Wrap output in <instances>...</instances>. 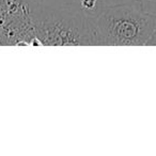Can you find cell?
<instances>
[{
	"mask_svg": "<svg viewBox=\"0 0 156 156\" xmlns=\"http://www.w3.org/2000/svg\"><path fill=\"white\" fill-rule=\"evenodd\" d=\"M91 24L94 46H142L156 32V14L144 9L142 0H134L100 5Z\"/></svg>",
	"mask_w": 156,
	"mask_h": 156,
	"instance_id": "cell-1",
	"label": "cell"
},
{
	"mask_svg": "<svg viewBox=\"0 0 156 156\" xmlns=\"http://www.w3.org/2000/svg\"><path fill=\"white\" fill-rule=\"evenodd\" d=\"M34 34L40 45L93 46L91 14L73 5L37 8L32 16Z\"/></svg>",
	"mask_w": 156,
	"mask_h": 156,
	"instance_id": "cell-2",
	"label": "cell"
},
{
	"mask_svg": "<svg viewBox=\"0 0 156 156\" xmlns=\"http://www.w3.org/2000/svg\"><path fill=\"white\" fill-rule=\"evenodd\" d=\"M81 9L88 13H94L98 9V0H80Z\"/></svg>",
	"mask_w": 156,
	"mask_h": 156,
	"instance_id": "cell-3",
	"label": "cell"
},
{
	"mask_svg": "<svg viewBox=\"0 0 156 156\" xmlns=\"http://www.w3.org/2000/svg\"><path fill=\"white\" fill-rule=\"evenodd\" d=\"M147 45H151V46H156V32L152 35V37L149 40Z\"/></svg>",
	"mask_w": 156,
	"mask_h": 156,
	"instance_id": "cell-4",
	"label": "cell"
},
{
	"mask_svg": "<svg viewBox=\"0 0 156 156\" xmlns=\"http://www.w3.org/2000/svg\"><path fill=\"white\" fill-rule=\"evenodd\" d=\"M79 1H80V0H79Z\"/></svg>",
	"mask_w": 156,
	"mask_h": 156,
	"instance_id": "cell-5",
	"label": "cell"
}]
</instances>
